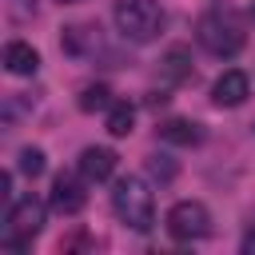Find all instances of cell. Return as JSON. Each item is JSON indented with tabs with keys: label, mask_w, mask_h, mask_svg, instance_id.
<instances>
[{
	"label": "cell",
	"mask_w": 255,
	"mask_h": 255,
	"mask_svg": "<svg viewBox=\"0 0 255 255\" xmlns=\"http://www.w3.org/2000/svg\"><path fill=\"white\" fill-rule=\"evenodd\" d=\"M116 151L112 147H84L80 151V175L88 179V183H104V179H112V171H116Z\"/></svg>",
	"instance_id": "8"
},
{
	"label": "cell",
	"mask_w": 255,
	"mask_h": 255,
	"mask_svg": "<svg viewBox=\"0 0 255 255\" xmlns=\"http://www.w3.org/2000/svg\"><path fill=\"white\" fill-rule=\"evenodd\" d=\"M16 159H20L16 167H20V171H24L28 179L44 175V151H40V147H20V155H16Z\"/></svg>",
	"instance_id": "14"
},
{
	"label": "cell",
	"mask_w": 255,
	"mask_h": 255,
	"mask_svg": "<svg viewBox=\"0 0 255 255\" xmlns=\"http://www.w3.org/2000/svg\"><path fill=\"white\" fill-rule=\"evenodd\" d=\"M84 203H88L84 183H80L76 175L60 171V175L52 179V207H56L60 215H76V211H84Z\"/></svg>",
	"instance_id": "7"
},
{
	"label": "cell",
	"mask_w": 255,
	"mask_h": 255,
	"mask_svg": "<svg viewBox=\"0 0 255 255\" xmlns=\"http://www.w3.org/2000/svg\"><path fill=\"white\" fill-rule=\"evenodd\" d=\"M112 211H116V219L124 227H131L139 235H147L155 227V199H151V191H147V183L139 175L116 179V187H112Z\"/></svg>",
	"instance_id": "1"
},
{
	"label": "cell",
	"mask_w": 255,
	"mask_h": 255,
	"mask_svg": "<svg viewBox=\"0 0 255 255\" xmlns=\"http://www.w3.org/2000/svg\"><path fill=\"white\" fill-rule=\"evenodd\" d=\"M76 104H80V112H104V108H112L116 100H112V88H108V84H88Z\"/></svg>",
	"instance_id": "13"
},
{
	"label": "cell",
	"mask_w": 255,
	"mask_h": 255,
	"mask_svg": "<svg viewBox=\"0 0 255 255\" xmlns=\"http://www.w3.org/2000/svg\"><path fill=\"white\" fill-rule=\"evenodd\" d=\"M159 68H163V76H167V80H175V84H183V80H191V76H195V72H191V52H187L183 44L167 48V56L159 60Z\"/></svg>",
	"instance_id": "11"
},
{
	"label": "cell",
	"mask_w": 255,
	"mask_h": 255,
	"mask_svg": "<svg viewBox=\"0 0 255 255\" xmlns=\"http://www.w3.org/2000/svg\"><path fill=\"white\" fill-rule=\"evenodd\" d=\"M44 219H48V203L44 199H36V195L16 199L12 211H8V219H4L8 223L4 227V247L8 251H24V243L44 231Z\"/></svg>",
	"instance_id": "3"
},
{
	"label": "cell",
	"mask_w": 255,
	"mask_h": 255,
	"mask_svg": "<svg viewBox=\"0 0 255 255\" xmlns=\"http://www.w3.org/2000/svg\"><path fill=\"white\" fill-rule=\"evenodd\" d=\"M167 16L155 0H120L116 4V32L128 44H151L163 32Z\"/></svg>",
	"instance_id": "2"
},
{
	"label": "cell",
	"mask_w": 255,
	"mask_h": 255,
	"mask_svg": "<svg viewBox=\"0 0 255 255\" xmlns=\"http://www.w3.org/2000/svg\"><path fill=\"white\" fill-rule=\"evenodd\" d=\"M195 40H199L211 56H219V60H231V56L243 48V32H239V24L227 20V16H219V12L199 16V24H195Z\"/></svg>",
	"instance_id": "4"
},
{
	"label": "cell",
	"mask_w": 255,
	"mask_h": 255,
	"mask_svg": "<svg viewBox=\"0 0 255 255\" xmlns=\"http://www.w3.org/2000/svg\"><path fill=\"white\" fill-rule=\"evenodd\" d=\"M243 255H255V231L243 235Z\"/></svg>",
	"instance_id": "16"
},
{
	"label": "cell",
	"mask_w": 255,
	"mask_h": 255,
	"mask_svg": "<svg viewBox=\"0 0 255 255\" xmlns=\"http://www.w3.org/2000/svg\"><path fill=\"white\" fill-rule=\"evenodd\" d=\"M4 68H8L12 76H36V72H40V52H36L32 44H24V40H12V44L4 48Z\"/></svg>",
	"instance_id": "9"
},
{
	"label": "cell",
	"mask_w": 255,
	"mask_h": 255,
	"mask_svg": "<svg viewBox=\"0 0 255 255\" xmlns=\"http://www.w3.org/2000/svg\"><path fill=\"white\" fill-rule=\"evenodd\" d=\"M159 139L179 143V147H195V143H203V128L195 120H167V124H159Z\"/></svg>",
	"instance_id": "10"
},
{
	"label": "cell",
	"mask_w": 255,
	"mask_h": 255,
	"mask_svg": "<svg viewBox=\"0 0 255 255\" xmlns=\"http://www.w3.org/2000/svg\"><path fill=\"white\" fill-rule=\"evenodd\" d=\"M131 128H135V108L124 104V100L112 104V108H108V135L120 139V135H131Z\"/></svg>",
	"instance_id": "12"
},
{
	"label": "cell",
	"mask_w": 255,
	"mask_h": 255,
	"mask_svg": "<svg viewBox=\"0 0 255 255\" xmlns=\"http://www.w3.org/2000/svg\"><path fill=\"white\" fill-rule=\"evenodd\" d=\"M247 96H251V80H247V72H239V68H227V72L211 84L215 108H239Z\"/></svg>",
	"instance_id": "6"
},
{
	"label": "cell",
	"mask_w": 255,
	"mask_h": 255,
	"mask_svg": "<svg viewBox=\"0 0 255 255\" xmlns=\"http://www.w3.org/2000/svg\"><path fill=\"white\" fill-rule=\"evenodd\" d=\"M167 235L175 243H195L203 235H211V211L199 203V199H179L171 211H167Z\"/></svg>",
	"instance_id": "5"
},
{
	"label": "cell",
	"mask_w": 255,
	"mask_h": 255,
	"mask_svg": "<svg viewBox=\"0 0 255 255\" xmlns=\"http://www.w3.org/2000/svg\"><path fill=\"white\" fill-rule=\"evenodd\" d=\"M60 4H80V0H60Z\"/></svg>",
	"instance_id": "17"
},
{
	"label": "cell",
	"mask_w": 255,
	"mask_h": 255,
	"mask_svg": "<svg viewBox=\"0 0 255 255\" xmlns=\"http://www.w3.org/2000/svg\"><path fill=\"white\" fill-rule=\"evenodd\" d=\"M251 12H255V8H251Z\"/></svg>",
	"instance_id": "18"
},
{
	"label": "cell",
	"mask_w": 255,
	"mask_h": 255,
	"mask_svg": "<svg viewBox=\"0 0 255 255\" xmlns=\"http://www.w3.org/2000/svg\"><path fill=\"white\" fill-rule=\"evenodd\" d=\"M147 171H151L155 179H171V175H175V163H171L167 155H147Z\"/></svg>",
	"instance_id": "15"
}]
</instances>
